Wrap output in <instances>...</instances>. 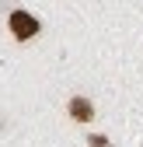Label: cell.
I'll return each instance as SVG.
<instances>
[{"label":"cell","instance_id":"1","mask_svg":"<svg viewBox=\"0 0 143 147\" xmlns=\"http://www.w3.org/2000/svg\"><path fill=\"white\" fill-rule=\"evenodd\" d=\"M7 25H11V35L17 42H25V39H35V35L42 32V25L35 21V18L28 14V11H14L11 18H7Z\"/></svg>","mask_w":143,"mask_h":147},{"label":"cell","instance_id":"2","mask_svg":"<svg viewBox=\"0 0 143 147\" xmlns=\"http://www.w3.org/2000/svg\"><path fill=\"white\" fill-rule=\"evenodd\" d=\"M66 109H70V119H74V123H91V119H94V105L87 102V98H80V95L70 98Z\"/></svg>","mask_w":143,"mask_h":147},{"label":"cell","instance_id":"3","mask_svg":"<svg viewBox=\"0 0 143 147\" xmlns=\"http://www.w3.org/2000/svg\"><path fill=\"white\" fill-rule=\"evenodd\" d=\"M87 144H91V147H108V137H101V133H87Z\"/></svg>","mask_w":143,"mask_h":147}]
</instances>
